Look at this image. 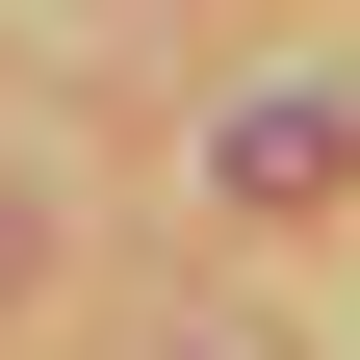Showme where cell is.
Instances as JSON below:
<instances>
[{"label":"cell","instance_id":"6da1fadb","mask_svg":"<svg viewBox=\"0 0 360 360\" xmlns=\"http://www.w3.org/2000/svg\"><path fill=\"white\" fill-rule=\"evenodd\" d=\"M206 180H232V206H335V180H360V103H335V77H283V103L206 129Z\"/></svg>","mask_w":360,"mask_h":360}]
</instances>
